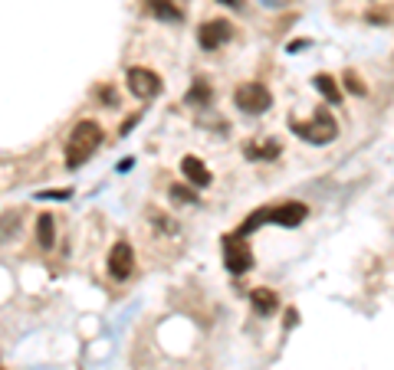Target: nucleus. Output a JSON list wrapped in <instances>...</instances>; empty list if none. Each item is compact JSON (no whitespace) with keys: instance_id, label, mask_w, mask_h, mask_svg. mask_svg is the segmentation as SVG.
Returning <instances> with one entry per match:
<instances>
[{"instance_id":"obj_8","label":"nucleus","mask_w":394,"mask_h":370,"mask_svg":"<svg viewBox=\"0 0 394 370\" xmlns=\"http://www.w3.org/2000/svg\"><path fill=\"white\" fill-rule=\"evenodd\" d=\"M305 213H309V207H305V204L289 200V204L270 207V223H276V226H299V223L305 220Z\"/></svg>"},{"instance_id":"obj_19","label":"nucleus","mask_w":394,"mask_h":370,"mask_svg":"<svg viewBox=\"0 0 394 370\" xmlns=\"http://www.w3.org/2000/svg\"><path fill=\"white\" fill-rule=\"evenodd\" d=\"M43 200H66L69 197V190H49V193H40Z\"/></svg>"},{"instance_id":"obj_10","label":"nucleus","mask_w":394,"mask_h":370,"mask_svg":"<svg viewBox=\"0 0 394 370\" xmlns=\"http://www.w3.org/2000/svg\"><path fill=\"white\" fill-rule=\"evenodd\" d=\"M279 141L273 138H263V141H250V145H243V154L250 158V161H276L279 158Z\"/></svg>"},{"instance_id":"obj_4","label":"nucleus","mask_w":394,"mask_h":370,"mask_svg":"<svg viewBox=\"0 0 394 370\" xmlns=\"http://www.w3.org/2000/svg\"><path fill=\"white\" fill-rule=\"evenodd\" d=\"M224 266L233 272V275H243L253 269V252H250V243H243V236L230 233L224 236Z\"/></svg>"},{"instance_id":"obj_16","label":"nucleus","mask_w":394,"mask_h":370,"mask_svg":"<svg viewBox=\"0 0 394 370\" xmlns=\"http://www.w3.org/2000/svg\"><path fill=\"white\" fill-rule=\"evenodd\" d=\"M20 213H3L0 217V243H7V239H14V233L20 230Z\"/></svg>"},{"instance_id":"obj_6","label":"nucleus","mask_w":394,"mask_h":370,"mask_svg":"<svg viewBox=\"0 0 394 370\" xmlns=\"http://www.w3.org/2000/svg\"><path fill=\"white\" fill-rule=\"evenodd\" d=\"M132 272H135V252H132V246L128 243H115L108 249V275L115 282H125Z\"/></svg>"},{"instance_id":"obj_5","label":"nucleus","mask_w":394,"mask_h":370,"mask_svg":"<svg viewBox=\"0 0 394 370\" xmlns=\"http://www.w3.org/2000/svg\"><path fill=\"white\" fill-rule=\"evenodd\" d=\"M125 79H128V89H132V95H135V99H141V102H148V99H154V95L161 92V75L152 73V69H145V66H132Z\"/></svg>"},{"instance_id":"obj_17","label":"nucleus","mask_w":394,"mask_h":370,"mask_svg":"<svg viewBox=\"0 0 394 370\" xmlns=\"http://www.w3.org/2000/svg\"><path fill=\"white\" fill-rule=\"evenodd\" d=\"M171 200L174 204H197V190H187L181 184H171Z\"/></svg>"},{"instance_id":"obj_11","label":"nucleus","mask_w":394,"mask_h":370,"mask_svg":"<svg viewBox=\"0 0 394 370\" xmlns=\"http://www.w3.org/2000/svg\"><path fill=\"white\" fill-rule=\"evenodd\" d=\"M36 243H40V249H53V243H56V223L49 213H40V220H36Z\"/></svg>"},{"instance_id":"obj_18","label":"nucleus","mask_w":394,"mask_h":370,"mask_svg":"<svg viewBox=\"0 0 394 370\" xmlns=\"http://www.w3.org/2000/svg\"><path fill=\"white\" fill-rule=\"evenodd\" d=\"M345 89L355 92V95H364V92H368V89L362 86V79H358L355 73H345Z\"/></svg>"},{"instance_id":"obj_14","label":"nucleus","mask_w":394,"mask_h":370,"mask_svg":"<svg viewBox=\"0 0 394 370\" xmlns=\"http://www.w3.org/2000/svg\"><path fill=\"white\" fill-rule=\"evenodd\" d=\"M250 305H253L259 314H270V311H276V292H270V288H253V292H250Z\"/></svg>"},{"instance_id":"obj_20","label":"nucleus","mask_w":394,"mask_h":370,"mask_svg":"<svg viewBox=\"0 0 394 370\" xmlns=\"http://www.w3.org/2000/svg\"><path fill=\"white\" fill-rule=\"evenodd\" d=\"M220 3H227L230 10H240V7H243V0H220Z\"/></svg>"},{"instance_id":"obj_15","label":"nucleus","mask_w":394,"mask_h":370,"mask_svg":"<svg viewBox=\"0 0 394 370\" xmlns=\"http://www.w3.org/2000/svg\"><path fill=\"white\" fill-rule=\"evenodd\" d=\"M148 10H152L158 20H174V23H178V20L184 16L181 10L171 3V0H148Z\"/></svg>"},{"instance_id":"obj_2","label":"nucleus","mask_w":394,"mask_h":370,"mask_svg":"<svg viewBox=\"0 0 394 370\" xmlns=\"http://www.w3.org/2000/svg\"><path fill=\"white\" fill-rule=\"evenodd\" d=\"M289 125H292V132L299 134L303 141H309V145H329V141H335V134H338V121H335L325 108H318L309 121H289Z\"/></svg>"},{"instance_id":"obj_1","label":"nucleus","mask_w":394,"mask_h":370,"mask_svg":"<svg viewBox=\"0 0 394 370\" xmlns=\"http://www.w3.org/2000/svg\"><path fill=\"white\" fill-rule=\"evenodd\" d=\"M102 145V128L92 119L79 121L66 138V167H82L92 158V151Z\"/></svg>"},{"instance_id":"obj_7","label":"nucleus","mask_w":394,"mask_h":370,"mask_svg":"<svg viewBox=\"0 0 394 370\" xmlns=\"http://www.w3.org/2000/svg\"><path fill=\"white\" fill-rule=\"evenodd\" d=\"M230 33H233V27H230L227 20H211V23H204L197 30V40H200L204 49H217V46H224L230 40Z\"/></svg>"},{"instance_id":"obj_21","label":"nucleus","mask_w":394,"mask_h":370,"mask_svg":"<svg viewBox=\"0 0 394 370\" xmlns=\"http://www.w3.org/2000/svg\"><path fill=\"white\" fill-rule=\"evenodd\" d=\"M0 370H3V367H0Z\"/></svg>"},{"instance_id":"obj_13","label":"nucleus","mask_w":394,"mask_h":370,"mask_svg":"<svg viewBox=\"0 0 394 370\" xmlns=\"http://www.w3.org/2000/svg\"><path fill=\"white\" fill-rule=\"evenodd\" d=\"M312 86H316V89L322 92V95H325V99H329V102H332V105H338V102H342V89H338V82H335L332 75L318 73L316 79H312Z\"/></svg>"},{"instance_id":"obj_12","label":"nucleus","mask_w":394,"mask_h":370,"mask_svg":"<svg viewBox=\"0 0 394 370\" xmlns=\"http://www.w3.org/2000/svg\"><path fill=\"white\" fill-rule=\"evenodd\" d=\"M211 99H213V92H211V86H207L204 79H197L194 86L187 89V95H184V102L197 105V108H207V105H211Z\"/></svg>"},{"instance_id":"obj_9","label":"nucleus","mask_w":394,"mask_h":370,"mask_svg":"<svg viewBox=\"0 0 394 370\" xmlns=\"http://www.w3.org/2000/svg\"><path fill=\"white\" fill-rule=\"evenodd\" d=\"M181 171H184V177L191 180L194 187H211V171H207V164L200 161V158H194V154H187L181 161Z\"/></svg>"},{"instance_id":"obj_3","label":"nucleus","mask_w":394,"mask_h":370,"mask_svg":"<svg viewBox=\"0 0 394 370\" xmlns=\"http://www.w3.org/2000/svg\"><path fill=\"white\" fill-rule=\"evenodd\" d=\"M233 102L246 115H263L273 105V95H270V89L263 82H246V86H240V89L233 92Z\"/></svg>"}]
</instances>
